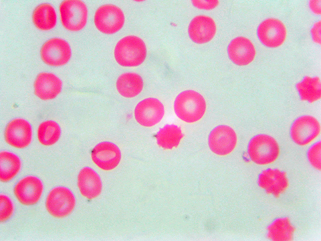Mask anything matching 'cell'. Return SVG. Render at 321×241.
I'll return each mask as SVG.
<instances>
[{
	"mask_svg": "<svg viewBox=\"0 0 321 241\" xmlns=\"http://www.w3.org/2000/svg\"><path fill=\"white\" fill-rule=\"evenodd\" d=\"M173 108L179 119L187 123H194L203 117L206 111V104L204 97L200 93L193 90H187L176 96Z\"/></svg>",
	"mask_w": 321,
	"mask_h": 241,
	"instance_id": "obj_1",
	"label": "cell"
},
{
	"mask_svg": "<svg viewBox=\"0 0 321 241\" xmlns=\"http://www.w3.org/2000/svg\"><path fill=\"white\" fill-rule=\"evenodd\" d=\"M147 48L143 40L135 36H127L120 39L114 49L117 62L123 67H136L145 60Z\"/></svg>",
	"mask_w": 321,
	"mask_h": 241,
	"instance_id": "obj_2",
	"label": "cell"
},
{
	"mask_svg": "<svg viewBox=\"0 0 321 241\" xmlns=\"http://www.w3.org/2000/svg\"><path fill=\"white\" fill-rule=\"evenodd\" d=\"M250 160L255 163L265 165L273 163L278 158L280 150L278 143L273 137L258 134L252 137L247 147Z\"/></svg>",
	"mask_w": 321,
	"mask_h": 241,
	"instance_id": "obj_3",
	"label": "cell"
},
{
	"mask_svg": "<svg viewBox=\"0 0 321 241\" xmlns=\"http://www.w3.org/2000/svg\"><path fill=\"white\" fill-rule=\"evenodd\" d=\"M63 26L70 31H79L85 26L87 19V8L85 4L79 0L62 1L59 7Z\"/></svg>",
	"mask_w": 321,
	"mask_h": 241,
	"instance_id": "obj_4",
	"label": "cell"
},
{
	"mask_svg": "<svg viewBox=\"0 0 321 241\" xmlns=\"http://www.w3.org/2000/svg\"><path fill=\"white\" fill-rule=\"evenodd\" d=\"M76 199L68 188L56 187L49 193L45 202L48 213L55 218H64L68 216L74 210Z\"/></svg>",
	"mask_w": 321,
	"mask_h": 241,
	"instance_id": "obj_5",
	"label": "cell"
},
{
	"mask_svg": "<svg viewBox=\"0 0 321 241\" xmlns=\"http://www.w3.org/2000/svg\"><path fill=\"white\" fill-rule=\"evenodd\" d=\"M125 18L119 7L113 4L100 6L96 11L94 21L96 28L105 34L116 33L123 27Z\"/></svg>",
	"mask_w": 321,
	"mask_h": 241,
	"instance_id": "obj_6",
	"label": "cell"
},
{
	"mask_svg": "<svg viewBox=\"0 0 321 241\" xmlns=\"http://www.w3.org/2000/svg\"><path fill=\"white\" fill-rule=\"evenodd\" d=\"M164 108L158 99L150 97L140 101L135 106L134 116L140 125L150 127L159 123L164 115Z\"/></svg>",
	"mask_w": 321,
	"mask_h": 241,
	"instance_id": "obj_7",
	"label": "cell"
},
{
	"mask_svg": "<svg viewBox=\"0 0 321 241\" xmlns=\"http://www.w3.org/2000/svg\"><path fill=\"white\" fill-rule=\"evenodd\" d=\"M320 122L313 116H303L296 119L290 130L292 141L299 146H306L313 141L320 134Z\"/></svg>",
	"mask_w": 321,
	"mask_h": 241,
	"instance_id": "obj_8",
	"label": "cell"
},
{
	"mask_svg": "<svg viewBox=\"0 0 321 241\" xmlns=\"http://www.w3.org/2000/svg\"><path fill=\"white\" fill-rule=\"evenodd\" d=\"M208 143L210 150L215 154L220 156L228 155L237 145L236 133L228 125H218L209 133Z\"/></svg>",
	"mask_w": 321,
	"mask_h": 241,
	"instance_id": "obj_9",
	"label": "cell"
},
{
	"mask_svg": "<svg viewBox=\"0 0 321 241\" xmlns=\"http://www.w3.org/2000/svg\"><path fill=\"white\" fill-rule=\"evenodd\" d=\"M40 56L43 61L51 66H61L66 64L71 56V50L68 43L59 38H52L42 45Z\"/></svg>",
	"mask_w": 321,
	"mask_h": 241,
	"instance_id": "obj_10",
	"label": "cell"
},
{
	"mask_svg": "<svg viewBox=\"0 0 321 241\" xmlns=\"http://www.w3.org/2000/svg\"><path fill=\"white\" fill-rule=\"evenodd\" d=\"M257 33L263 44L268 47L275 48L283 43L286 38L287 31L281 21L270 18L259 24Z\"/></svg>",
	"mask_w": 321,
	"mask_h": 241,
	"instance_id": "obj_11",
	"label": "cell"
},
{
	"mask_svg": "<svg viewBox=\"0 0 321 241\" xmlns=\"http://www.w3.org/2000/svg\"><path fill=\"white\" fill-rule=\"evenodd\" d=\"M91 157L92 161L100 169L110 171L118 166L121 154L119 148L115 144L105 141L94 147Z\"/></svg>",
	"mask_w": 321,
	"mask_h": 241,
	"instance_id": "obj_12",
	"label": "cell"
},
{
	"mask_svg": "<svg viewBox=\"0 0 321 241\" xmlns=\"http://www.w3.org/2000/svg\"><path fill=\"white\" fill-rule=\"evenodd\" d=\"M32 138L30 124L25 120L15 119L10 121L4 131V139L9 145L18 149L27 147Z\"/></svg>",
	"mask_w": 321,
	"mask_h": 241,
	"instance_id": "obj_13",
	"label": "cell"
},
{
	"mask_svg": "<svg viewBox=\"0 0 321 241\" xmlns=\"http://www.w3.org/2000/svg\"><path fill=\"white\" fill-rule=\"evenodd\" d=\"M43 191V185L37 177L28 176L21 179L15 186L14 194L22 204L31 205L40 200Z\"/></svg>",
	"mask_w": 321,
	"mask_h": 241,
	"instance_id": "obj_14",
	"label": "cell"
},
{
	"mask_svg": "<svg viewBox=\"0 0 321 241\" xmlns=\"http://www.w3.org/2000/svg\"><path fill=\"white\" fill-rule=\"evenodd\" d=\"M259 186L268 194L279 197L287 189L288 180L285 172L279 169L263 170L258 178Z\"/></svg>",
	"mask_w": 321,
	"mask_h": 241,
	"instance_id": "obj_15",
	"label": "cell"
},
{
	"mask_svg": "<svg viewBox=\"0 0 321 241\" xmlns=\"http://www.w3.org/2000/svg\"><path fill=\"white\" fill-rule=\"evenodd\" d=\"M216 32V26L210 17L199 15L190 22L188 34L190 39L195 43L202 44L210 41Z\"/></svg>",
	"mask_w": 321,
	"mask_h": 241,
	"instance_id": "obj_16",
	"label": "cell"
},
{
	"mask_svg": "<svg viewBox=\"0 0 321 241\" xmlns=\"http://www.w3.org/2000/svg\"><path fill=\"white\" fill-rule=\"evenodd\" d=\"M230 59L235 64L245 66L251 63L256 55L255 48L248 39L239 37L233 39L228 46Z\"/></svg>",
	"mask_w": 321,
	"mask_h": 241,
	"instance_id": "obj_17",
	"label": "cell"
},
{
	"mask_svg": "<svg viewBox=\"0 0 321 241\" xmlns=\"http://www.w3.org/2000/svg\"><path fill=\"white\" fill-rule=\"evenodd\" d=\"M62 82L52 73L42 72L37 77L34 82L35 94L43 100L55 98L61 92Z\"/></svg>",
	"mask_w": 321,
	"mask_h": 241,
	"instance_id": "obj_18",
	"label": "cell"
},
{
	"mask_svg": "<svg viewBox=\"0 0 321 241\" xmlns=\"http://www.w3.org/2000/svg\"><path fill=\"white\" fill-rule=\"evenodd\" d=\"M78 186L81 195L89 200L98 197L102 191V184L99 175L92 168H82L78 176Z\"/></svg>",
	"mask_w": 321,
	"mask_h": 241,
	"instance_id": "obj_19",
	"label": "cell"
},
{
	"mask_svg": "<svg viewBox=\"0 0 321 241\" xmlns=\"http://www.w3.org/2000/svg\"><path fill=\"white\" fill-rule=\"evenodd\" d=\"M142 77L135 73H125L120 75L116 81V88L123 97L131 98L137 96L143 88Z\"/></svg>",
	"mask_w": 321,
	"mask_h": 241,
	"instance_id": "obj_20",
	"label": "cell"
},
{
	"mask_svg": "<svg viewBox=\"0 0 321 241\" xmlns=\"http://www.w3.org/2000/svg\"><path fill=\"white\" fill-rule=\"evenodd\" d=\"M33 21L40 30L47 31L53 28L56 24L57 16L54 8L48 3L38 5L32 15Z\"/></svg>",
	"mask_w": 321,
	"mask_h": 241,
	"instance_id": "obj_21",
	"label": "cell"
},
{
	"mask_svg": "<svg viewBox=\"0 0 321 241\" xmlns=\"http://www.w3.org/2000/svg\"><path fill=\"white\" fill-rule=\"evenodd\" d=\"M295 230L288 218H280L274 220L267 228V237L274 241H291Z\"/></svg>",
	"mask_w": 321,
	"mask_h": 241,
	"instance_id": "obj_22",
	"label": "cell"
},
{
	"mask_svg": "<svg viewBox=\"0 0 321 241\" xmlns=\"http://www.w3.org/2000/svg\"><path fill=\"white\" fill-rule=\"evenodd\" d=\"M21 162L15 154L8 152L0 153V179L3 182L13 179L19 172Z\"/></svg>",
	"mask_w": 321,
	"mask_h": 241,
	"instance_id": "obj_23",
	"label": "cell"
},
{
	"mask_svg": "<svg viewBox=\"0 0 321 241\" xmlns=\"http://www.w3.org/2000/svg\"><path fill=\"white\" fill-rule=\"evenodd\" d=\"M183 137L180 127L174 124H166L156 135L157 144L164 149L176 148Z\"/></svg>",
	"mask_w": 321,
	"mask_h": 241,
	"instance_id": "obj_24",
	"label": "cell"
},
{
	"mask_svg": "<svg viewBox=\"0 0 321 241\" xmlns=\"http://www.w3.org/2000/svg\"><path fill=\"white\" fill-rule=\"evenodd\" d=\"M301 100L313 103L321 97V85L319 77H304L302 81L296 85Z\"/></svg>",
	"mask_w": 321,
	"mask_h": 241,
	"instance_id": "obj_25",
	"label": "cell"
},
{
	"mask_svg": "<svg viewBox=\"0 0 321 241\" xmlns=\"http://www.w3.org/2000/svg\"><path fill=\"white\" fill-rule=\"evenodd\" d=\"M61 135L58 124L53 120H46L38 127L37 136L39 142L44 146H51L56 143Z\"/></svg>",
	"mask_w": 321,
	"mask_h": 241,
	"instance_id": "obj_26",
	"label": "cell"
},
{
	"mask_svg": "<svg viewBox=\"0 0 321 241\" xmlns=\"http://www.w3.org/2000/svg\"><path fill=\"white\" fill-rule=\"evenodd\" d=\"M321 141L318 142L312 145L307 152L309 162L313 167L319 170H321Z\"/></svg>",
	"mask_w": 321,
	"mask_h": 241,
	"instance_id": "obj_27",
	"label": "cell"
},
{
	"mask_svg": "<svg viewBox=\"0 0 321 241\" xmlns=\"http://www.w3.org/2000/svg\"><path fill=\"white\" fill-rule=\"evenodd\" d=\"M0 221L4 222L8 220L12 215L14 208L11 200L6 196H0Z\"/></svg>",
	"mask_w": 321,
	"mask_h": 241,
	"instance_id": "obj_28",
	"label": "cell"
},
{
	"mask_svg": "<svg viewBox=\"0 0 321 241\" xmlns=\"http://www.w3.org/2000/svg\"><path fill=\"white\" fill-rule=\"evenodd\" d=\"M193 5L200 9H212L219 4L218 0H193Z\"/></svg>",
	"mask_w": 321,
	"mask_h": 241,
	"instance_id": "obj_29",
	"label": "cell"
},
{
	"mask_svg": "<svg viewBox=\"0 0 321 241\" xmlns=\"http://www.w3.org/2000/svg\"><path fill=\"white\" fill-rule=\"evenodd\" d=\"M314 42L321 43V21L317 22L311 30Z\"/></svg>",
	"mask_w": 321,
	"mask_h": 241,
	"instance_id": "obj_30",
	"label": "cell"
},
{
	"mask_svg": "<svg viewBox=\"0 0 321 241\" xmlns=\"http://www.w3.org/2000/svg\"><path fill=\"white\" fill-rule=\"evenodd\" d=\"M310 7L312 10L317 14H321V1L311 0L310 1Z\"/></svg>",
	"mask_w": 321,
	"mask_h": 241,
	"instance_id": "obj_31",
	"label": "cell"
}]
</instances>
